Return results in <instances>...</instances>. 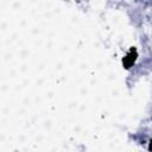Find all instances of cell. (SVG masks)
<instances>
[{
	"mask_svg": "<svg viewBox=\"0 0 152 152\" xmlns=\"http://www.w3.org/2000/svg\"><path fill=\"white\" fill-rule=\"evenodd\" d=\"M138 57H139V54H138V50H137V48L131 46V48H130V50H129L127 53H126V55H125V56L122 57V59H121L122 67H124L126 70L131 69V68L135 64V62H137Z\"/></svg>",
	"mask_w": 152,
	"mask_h": 152,
	"instance_id": "cell-1",
	"label": "cell"
},
{
	"mask_svg": "<svg viewBox=\"0 0 152 152\" xmlns=\"http://www.w3.org/2000/svg\"><path fill=\"white\" fill-rule=\"evenodd\" d=\"M149 150L152 151V138L150 139V142H149Z\"/></svg>",
	"mask_w": 152,
	"mask_h": 152,
	"instance_id": "cell-2",
	"label": "cell"
}]
</instances>
